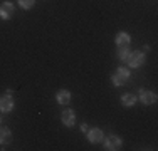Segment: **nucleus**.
I'll use <instances>...</instances> for the list:
<instances>
[{
  "instance_id": "obj_14",
  "label": "nucleus",
  "mask_w": 158,
  "mask_h": 151,
  "mask_svg": "<svg viewBox=\"0 0 158 151\" xmlns=\"http://www.w3.org/2000/svg\"><path fill=\"white\" fill-rule=\"evenodd\" d=\"M34 2H35V0H19V5H20L22 9H31L34 5Z\"/></svg>"
},
{
  "instance_id": "obj_8",
  "label": "nucleus",
  "mask_w": 158,
  "mask_h": 151,
  "mask_svg": "<svg viewBox=\"0 0 158 151\" xmlns=\"http://www.w3.org/2000/svg\"><path fill=\"white\" fill-rule=\"evenodd\" d=\"M88 139L91 143H99L103 139V131L99 128H93V129H88Z\"/></svg>"
},
{
  "instance_id": "obj_7",
  "label": "nucleus",
  "mask_w": 158,
  "mask_h": 151,
  "mask_svg": "<svg viewBox=\"0 0 158 151\" xmlns=\"http://www.w3.org/2000/svg\"><path fill=\"white\" fill-rule=\"evenodd\" d=\"M12 143V131L9 128H0V145L7 146Z\"/></svg>"
},
{
  "instance_id": "obj_13",
  "label": "nucleus",
  "mask_w": 158,
  "mask_h": 151,
  "mask_svg": "<svg viewBox=\"0 0 158 151\" xmlns=\"http://www.w3.org/2000/svg\"><path fill=\"white\" fill-rule=\"evenodd\" d=\"M128 54H130V49H128V45H118V57L121 60H126Z\"/></svg>"
},
{
  "instance_id": "obj_12",
  "label": "nucleus",
  "mask_w": 158,
  "mask_h": 151,
  "mask_svg": "<svg viewBox=\"0 0 158 151\" xmlns=\"http://www.w3.org/2000/svg\"><path fill=\"white\" fill-rule=\"evenodd\" d=\"M116 44L118 45H130V35L126 32H119L116 35Z\"/></svg>"
},
{
  "instance_id": "obj_15",
  "label": "nucleus",
  "mask_w": 158,
  "mask_h": 151,
  "mask_svg": "<svg viewBox=\"0 0 158 151\" xmlns=\"http://www.w3.org/2000/svg\"><path fill=\"white\" fill-rule=\"evenodd\" d=\"M81 129H82V131H86V133H88V129H89V128H88V124H82V126H81Z\"/></svg>"
},
{
  "instance_id": "obj_5",
  "label": "nucleus",
  "mask_w": 158,
  "mask_h": 151,
  "mask_svg": "<svg viewBox=\"0 0 158 151\" xmlns=\"http://www.w3.org/2000/svg\"><path fill=\"white\" fill-rule=\"evenodd\" d=\"M14 109V99L7 94V96L0 97V111L2 112H10Z\"/></svg>"
},
{
  "instance_id": "obj_3",
  "label": "nucleus",
  "mask_w": 158,
  "mask_h": 151,
  "mask_svg": "<svg viewBox=\"0 0 158 151\" xmlns=\"http://www.w3.org/2000/svg\"><path fill=\"white\" fill-rule=\"evenodd\" d=\"M14 14H15V7H14L10 2H3L2 5H0V18L9 20V18L14 17Z\"/></svg>"
},
{
  "instance_id": "obj_16",
  "label": "nucleus",
  "mask_w": 158,
  "mask_h": 151,
  "mask_svg": "<svg viewBox=\"0 0 158 151\" xmlns=\"http://www.w3.org/2000/svg\"><path fill=\"white\" fill-rule=\"evenodd\" d=\"M0 121H2V119H0Z\"/></svg>"
},
{
  "instance_id": "obj_9",
  "label": "nucleus",
  "mask_w": 158,
  "mask_h": 151,
  "mask_svg": "<svg viewBox=\"0 0 158 151\" xmlns=\"http://www.w3.org/2000/svg\"><path fill=\"white\" fill-rule=\"evenodd\" d=\"M141 92V101H143V104H153L156 101V94L155 92H152V91H140Z\"/></svg>"
},
{
  "instance_id": "obj_2",
  "label": "nucleus",
  "mask_w": 158,
  "mask_h": 151,
  "mask_svg": "<svg viewBox=\"0 0 158 151\" xmlns=\"http://www.w3.org/2000/svg\"><path fill=\"white\" fill-rule=\"evenodd\" d=\"M128 77H130V71H128L126 67H119V69L111 76V81L114 86H123L128 81Z\"/></svg>"
},
{
  "instance_id": "obj_1",
  "label": "nucleus",
  "mask_w": 158,
  "mask_h": 151,
  "mask_svg": "<svg viewBox=\"0 0 158 151\" xmlns=\"http://www.w3.org/2000/svg\"><path fill=\"white\" fill-rule=\"evenodd\" d=\"M126 62L130 67H140L145 64V54L141 51H135V52H130L126 57Z\"/></svg>"
},
{
  "instance_id": "obj_10",
  "label": "nucleus",
  "mask_w": 158,
  "mask_h": 151,
  "mask_svg": "<svg viewBox=\"0 0 158 151\" xmlns=\"http://www.w3.org/2000/svg\"><path fill=\"white\" fill-rule=\"evenodd\" d=\"M56 97H57V103L59 104H69L71 101V92L66 89H61L57 94H56Z\"/></svg>"
},
{
  "instance_id": "obj_4",
  "label": "nucleus",
  "mask_w": 158,
  "mask_h": 151,
  "mask_svg": "<svg viewBox=\"0 0 158 151\" xmlns=\"http://www.w3.org/2000/svg\"><path fill=\"white\" fill-rule=\"evenodd\" d=\"M121 145H123V141L118 138V136H108V139L104 141V146H106V149H110V151L119 149Z\"/></svg>"
},
{
  "instance_id": "obj_6",
  "label": "nucleus",
  "mask_w": 158,
  "mask_h": 151,
  "mask_svg": "<svg viewBox=\"0 0 158 151\" xmlns=\"http://www.w3.org/2000/svg\"><path fill=\"white\" fill-rule=\"evenodd\" d=\"M61 119H62L64 126H69L71 128L74 124V121H76V114H74V111H71V109H66V111H62Z\"/></svg>"
},
{
  "instance_id": "obj_11",
  "label": "nucleus",
  "mask_w": 158,
  "mask_h": 151,
  "mask_svg": "<svg viewBox=\"0 0 158 151\" xmlns=\"http://www.w3.org/2000/svg\"><path fill=\"white\" fill-rule=\"evenodd\" d=\"M135 103H136V96H135V94H131V92H128V94H125V96L121 97V104L126 106V108L135 106Z\"/></svg>"
}]
</instances>
